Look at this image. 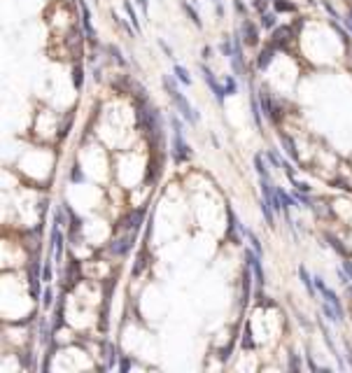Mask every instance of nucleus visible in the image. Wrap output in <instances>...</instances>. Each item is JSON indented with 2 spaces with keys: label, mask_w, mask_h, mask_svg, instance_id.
Wrapping results in <instances>:
<instances>
[{
  "label": "nucleus",
  "mask_w": 352,
  "mask_h": 373,
  "mask_svg": "<svg viewBox=\"0 0 352 373\" xmlns=\"http://www.w3.org/2000/svg\"><path fill=\"white\" fill-rule=\"evenodd\" d=\"M254 166H256V173L261 175V180H268V168H266V163H264V157L261 154L254 157Z\"/></svg>",
  "instance_id": "obj_22"
},
{
  "label": "nucleus",
  "mask_w": 352,
  "mask_h": 373,
  "mask_svg": "<svg viewBox=\"0 0 352 373\" xmlns=\"http://www.w3.org/2000/svg\"><path fill=\"white\" fill-rule=\"evenodd\" d=\"M261 210H264V217H266V222L273 226L275 222H273V208H271V203L264 201V203H261Z\"/></svg>",
  "instance_id": "obj_29"
},
{
  "label": "nucleus",
  "mask_w": 352,
  "mask_h": 373,
  "mask_svg": "<svg viewBox=\"0 0 352 373\" xmlns=\"http://www.w3.org/2000/svg\"><path fill=\"white\" fill-rule=\"evenodd\" d=\"M299 275H301V280H303V285H306V289L310 292V296H315V289H317V285H315V277L310 280V275H308V271L301 266L299 268Z\"/></svg>",
  "instance_id": "obj_18"
},
{
  "label": "nucleus",
  "mask_w": 352,
  "mask_h": 373,
  "mask_svg": "<svg viewBox=\"0 0 352 373\" xmlns=\"http://www.w3.org/2000/svg\"><path fill=\"white\" fill-rule=\"evenodd\" d=\"M234 5H235V10L240 12V14H245V7H243V2H240V0H234Z\"/></svg>",
  "instance_id": "obj_45"
},
{
  "label": "nucleus",
  "mask_w": 352,
  "mask_h": 373,
  "mask_svg": "<svg viewBox=\"0 0 352 373\" xmlns=\"http://www.w3.org/2000/svg\"><path fill=\"white\" fill-rule=\"evenodd\" d=\"M138 5L142 7V14H147V7H150V0H138Z\"/></svg>",
  "instance_id": "obj_44"
},
{
  "label": "nucleus",
  "mask_w": 352,
  "mask_h": 373,
  "mask_svg": "<svg viewBox=\"0 0 352 373\" xmlns=\"http://www.w3.org/2000/svg\"><path fill=\"white\" fill-rule=\"evenodd\" d=\"M275 47L273 44H266L264 49H261V54H259V59H256V68H261V70H266L268 63L273 61V56H275Z\"/></svg>",
  "instance_id": "obj_12"
},
{
  "label": "nucleus",
  "mask_w": 352,
  "mask_h": 373,
  "mask_svg": "<svg viewBox=\"0 0 352 373\" xmlns=\"http://www.w3.org/2000/svg\"><path fill=\"white\" fill-rule=\"evenodd\" d=\"M73 180H75V182H79V180H82V173H79V166H75V168H73Z\"/></svg>",
  "instance_id": "obj_43"
},
{
  "label": "nucleus",
  "mask_w": 352,
  "mask_h": 373,
  "mask_svg": "<svg viewBox=\"0 0 352 373\" xmlns=\"http://www.w3.org/2000/svg\"><path fill=\"white\" fill-rule=\"evenodd\" d=\"M343 271L350 275V280H352V261H343Z\"/></svg>",
  "instance_id": "obj_41"
},
{
  "label": "nucleus",
  "mask_w": 352,
  "mask_h": 373,
  "mask_svg": "<svg viewBox=\"0 0 352 373\" xmlns=\"http://www.w3.org/2000/svg\"><path fill=\"white\" fill-rule=\"evenodd\" d=\"M77 2H79V12H82V28H84V33H86V40L96 42V31H94V26H91V10H89L86 0H77Z\"/></svg>",
  "instance_id": "obj_7"
},
{
  "label": "nucleus",
  "mask_w": 352,
  "mask_h": 373,
  "mask_svg": "<svg viewBox=\"0 0 352 373\" xmlns=\"http://www.w3.org/2000/svg\"><path fill=\"white\" fill-rule=\"evenodd\" d=\"M124 10H126V14H128V21H131V26H133V33H138V31H140V19H138V17H136V10H133V5L124 0Z\"/></svg>",
  "instance_id": "obj_17"
},
{
  "label": "nucleus",
  "mask_w": 352,
  "mask_h": 373,
  "mask_svg": "<svg viewBox=\"0 0 352 373\" xmlns=\"http://www.w3.org/2000/svg\"><path fill=\"white\" fill-rule=\"evenodd\" d=\"M243 336H245V338H243V348H247V350H250V348H254V341H252V334H250V327H247V329H245V334H243Z\"/></svg>",
  "instance_id": "obj_33"
},
{
  "label": "nucleus",
  "mask_w": 352,
  "mask_h": 373,
  "mask_svg": "<svg viewBox=\"0 0 352 373\" xmlns=\"http://www.w3.org/2000/svg\"><path fill=\"white\" fill-rule=\"evenodd\" d=\"M247 261H250V266H252V271H254V277H256V285H259V289L264 287V268H261V255H256V252H247Z\"/></svg>",
  "instance_id": "obj_9"
},
{
  "label": "nucleus",
  "mask_w": 352,
  "mask_h": 373,
  "mask_svg": "<svg viewBox=\"0 0 352 373\" xmlns=\"http://www.w3.org/2000/svg\"><path fill=\"white\" fill-rule=\"evenodd\" d=\"M147 266V256L142 255V252H140L138 256H136V266H133V275H140V273H142V268Z\"/></svg>",
  "instance_id": "obj_26"
},
{
  "label": "nucleus",
  "mask_w": 352,
  "mask_h": 373,
  "mask_svg": "<svg viewBox=\"0 0 352 373\" xmlns=\"http://www.w3.org/2000/svg\"><path fill=\"white\" fill-rule=\"evenodd\" d=\"M240 40H243V44H247V47H254V44H259V28L254 26V21H250V19H243V23H240Z\"/></svg>",
  "instance_id": "obj_4"
},
{
  "label": "nucleus",
  "mask_w": 352,
  "mask_h": 373,
  "mask_svg": "<svg viewBox=\"0 0 352 373\" xmlns=\"http://www.w3.org/2000/svg\"><path fill=\"white\" fill-rule=\"evenodd\" d=\"M213 2H219V0H213Z\"/></svg>",
  "instance_id": "obj_50"
},
{
  "label": "nucleus",
  "mask_w": 352,
  "mask_h": 373,
  "mask_svg": "<svg viewBox=\"0 0 352 373\" xmlns=\"http://www.w3.org/2000/svg\"><path fill=\"white\" fill-rule=\"evenodd\" d=\"M275 23H277V14H275V12H273V14H271V12H266V14H261V26H264V28H268V31H273V28H277Z\"/></svg>",
  "instance_id": "obj_21"
},
{
  "label": "nucleus",
  "mask_w": 352,
  "mask_h": 373,
  "mask_svg": "<svg viewBox=\"0 0 352 373\" xmlns=\"http://www.w3.org/2000/svg\"><path fill=\"white\" fill-rule=\"evenodd\" d=\"M273 7H275V12H296V5L289 0H277V2H273Z\"/></svg>",
  "instance_id": "obj_24"
},
{
  "label": "nucleus",
  "mask_w": 352,
  "mask_h": 373,
  "mask_svg": "<svg viewBox=\"0 0 352 373\" xmlns=\"http://www.w3.org/2000/svg\"><path fill=\"white\" fill-rule=\"evenodd\" d=\"M142 219H145V208H138V210H133V213H128L126 217H124L121 226H124V229H128L131 234H138Z\"/></svg>",
  "instance_id": "obj_8"
},
{
  "label": "nucleus",
  "mask_w": 352,
  "mask_h": 373,
  "mask_svg": "<svg viewBox=\"0 0 352 373\" xmlns=\"http://www.w3.org/2000/svg\"><path fill=\"white\" fill-rule=\"evenodd\" d=\"M119 369H121V373H126L128 369H131V362H128V359H121V364H119Z\"/></svg>",
  "instance_id": "obj_42"
},
{
  "label": "nucleus",
  "mask_w": 352,
  "mask_h": 373,
  "mask_svg": "<svg viewBox=\"0 0 352 373\" xmlns=\"http://www.w3.org/2000/svg\"><path fill=\"white\" fill-rule=\"evenodd\" d=\"M163 84H166V89H168L171 98L175 100V105H177V110H180L182 117L187 119L189 124H196V121H198V117H196L194 107L189 105V100H187V98H184L180 91H177V86H175V82H173V77H168V75H166V77H163Z\"/></svg>",
  "instance_id": "obj_1"
},
{
  "label": "nucleus",
  "mask_w": 352,
  "mask_h": 373,
  "mask_svg": "<svg viewBox=\"0 0 352 373\" xmlns=\"http://www.w3.org/2000/svg\"><path fill=\"white\" fill-rule=\"evenodd\" d=\"M348 294H350V296H352V285H348Z\"/></svg>",
  "instance_id": "obj_48"
},
{
  "label": "nucleus",
  "mask_w": 352,
  "mask_h": 373,
  "mask_svg": "<svg viewBox=\"0 0 352 373\" xmlns=\"http://www.w3.org/2000/svg\"><path fill=\"white\" fill-rule=\"evenodd\" d=\"M107 52L112 54V56H115V61H117L119 65H124V68H126V59H124V56H121V52H119L117 47H115V44H107Z\"/></svg>",
  "instance_id": "obj_28"
},
{
  "label": "nucleus",
  "mask_w": 352,
  "mask_h": 373,
  "mask_svg": "<svg viewBox=\"0 0 352 373\" xmlns=\"http://www.w3.org/2000/svg\"><path fill=\"white\" fill-rule=\"evenodd\" d=\"M173 159L175 163H184L192 159V149L182 138V131H175V138H173Z\"/></svg>",
  "instance_id": "obj_2"
},
{
  "label": "nucleus",
  "mask_w": 352,
  "mask_h": 373,
  "mask_svg": "<svg viewBox=\"0 0 352 373\" xmlns=\"http://www.w3.org/2000/svg\"><path fill=\"white\" fill-rule=\"evenodd\" d=\"M82 82H84V70H82V65L77 63L73 68V84H75V89H82Z\"/></svg>",
  "instance_id": "obj_23"
},
{
  "label": "nucleus",
  "mask_w": 352,
  "mask_h": 373,
  "mask_svg": "<svg viewBox=\"0 0 352 373\" xmlns=\"http://www.w3.org/2000/svg\"><path fill=\"white\" fill-rule=\"evenodd\" d=\"M266 159L271 161V163H273L275 168H282V161H280V157H277V154H275V152H273V149H268V152H266Z\"/></svg>",
  "instance_id": "obj_30"
},
{
  "label": "nucleus",
  "mask_w": 352,
  "mask_h": 373,
  "mask_svg": "<svg viewBox=\"0 0 352 373\" xmlns=\"http://www.w3.org/2000/svg\"><path fill=\"white\" fill-rule=\"evenodd\" d=\"M133 240H136V234H131L128 238H117V240H112V243H110V252H112V255H117V256L126 255L128 250H131V245H133Z\"/></svg>",
  "instance_id": "obj_10"
},
{
  "label": "nucleus",
  "mask_w": 352,
  "mask_h": 373,
  "mask_svg": "<svg viewBox=\"0 0 352 373\" xmlns=\"http://www.w3.org/2000/svg\"><path fill=\"white\" fill-rule=\"evenodd\" d=\"M327 240H329V243H331V247H333V250H336L338 255H343V256L348 255V250H345V247L341 245V240H338L336 236H329V234H327Z\"/></svg>",
  "instance_id": "obj_27"
},
{
  "label": "nucleus",
  "mask_w": 352,
  "mask_h": 373,
  "mask_svg": "<svg viewBox=\"0 0 352 373\" xmlns=\"http://www.w3.org/2000/svg\"><path fill=\"white\" fill-rule=\"evenodd\" d=\"M224 89H226V94H235V89H238V84H235V79H234V77H226V84H224Z\"/></svg>",
  "instance_id": "obj_34"
},
{
  "label": "nucleus",
  "mask_w": 352,
  "mask_h": 373,
  "mask_svg": "<svg viewBox=\"0 0 352 373\" xmlns=\"http://www.w3.org/2000/svg\"><path fill=\"white\" fill-rule=\"evenodd\" d=\"M28 285H31L33 298L40 296V259L38 256H33L31 266H28Z\"/></svg>",
  "instance_id": "obj_5"
},
{
  "label": "nucleus",
  "mask_w": 352,
  "mask_h": 373,
  "mask_svg": "<svg viewBox=\"0 0 352 373\" xmlns=\"http://www.w3.org/2000/svg\"><path fill=\"white\" fill-rule=\"evenodd\" d=\"M259 96H261V110H264V115H266L268 119H273V112H275V110H273V103H271L268 91H261Z\"/></svg>",
  "instance_id": "obj_19"
},
{
  "label": "nucleus",
  "mask_w": 352,
  "mask_h": 373,
  "mask_svg": "<svg viewBox=\"0 0 352 373\" xmlns=\"http://www.w3.org/2000/svg\"><path fill=\"white\" fill-rule=\"evenodd\" d=\"M271 2H277V0H271Z\"/></svg>",
  "instance_id": "obj_51"
},
{
  "label": "nucleus",
  "mask_w": 352,
  "mask_h": 373,
  "mask_svg": "<svg viewBox=\"0 0 352 373\" xmlns=\"http://www.w3.org/2000/svg\"><path fill=\"white\" fill-rule=\"evenodd\" d=\"M250 107H252V117H254L256 128L261 131L264 128V121H261V103H259V98L254 94V86H252V94H250Z\"/></svg>",
  "instance_id": "obj_11"
},
{
  "label": "nucleus",
  "mask_w": 352,
  "mask_h": 373,
  "mask_svg": "<svg viewBox=\"0 0 352 373\" xmlns=\"http://www.w3.org/2000/svg\"><path fill=\"white\" fill-rule=\"evenodd\" d=\"M215 5H217V14L222 17V14H224V7H222V2H215Z\"/></svg>",
  "instance_id": "obj_47"
},
{
  "label": "nucleus",
  "mask_w": 352,
  "mask_h": 373,
  "mask_svg": "<svg viewBox=\"0 0 352 373\" xmlns=\"http://www.w3.org/2000/svg\"><path fill=\"white\" fill-rule=\"evenodd\" d=\"M52 303H54V294H52V289L47 287V289L42 292V306H44V308H49Z\"/></svg>",
  "instance_id": "obj_31"
},
{
  "label": "nucleus",
  "mask_w": 352,
  "mask_h": 373,
  "mask_svg": "<svg viewBox=\"0 0 352 373\" xmlns=\"http://www.w3.org/2000/svg\"><path fill=\"white\" fill-rule=\"evenodd\" d=\"M159 47H161V49H163V52H166V56H171V59H173V52H171V47H168V44L163 42V40H159Z\"/></svg>",
  "instance_id": "obj_40"
},
{
  "label": "nucleus",
  "mask_w": 352,
  "mask_h": 373,
  "mask_svg": "<svg viewBox=\"0 0 352 373\" xmlns=\"http://www.w3.org/2000/svg\"><path fill=\"white\" fill-rule=\"evenodd\" d=\"M180 5H182V10H184V14L192 19L194 26H198V28H201V26H203V23H201V17H198V12L194 10L192 5H189V0H180Z\"/></svg>",
  "instance_id": "obj_15"
},
{
  "label": "nucleus",
  "mask_w": 352,
  "mask_h": 373,
  "mask_svg": "<svg viewBox=\"0 0 352 373\" xmlns=\"http://www.w3.org/2000/svg\"><path fill=\"white\" fill-rule=\"evenodd\" d=\"M322 7H324V10H327V12H329V14H331V17H333V19H338V12H336V10H333V7H331V5H329V2H322Z\"/></svg>",
  "instance_id": "obj_39"
},
{
  "label": "nucleus",
  "mask_w": 352,
  "mask_h": 373,
  "mask_svg": "<svg viewBox=\"0 0 352 373\" xmlns=\"http://www.w3.org/2000/svg\"><path fill=\"white\" fill-rule=\"evenodd\" d=\"M52 240H54V255H56V259H61V255H63V236L59 231V226L52 229Z\"/></svg>",
  "instance_id": "obj_14"
},
{
  "label": "nucleus",
  "mask_w": 352,
  "mask_h": 373,
  "mask_svg": "<svg viewBox=\"0 0 352 373\" xmlns=\"http://www.w3.org/2000/svg\"><path fill=\"white\" fill-rule=\"evenodd\" d=\"M42 280L44 282L52 280V266H49V264H44V268H42Z\"/></svg>",
  "instance_id": "obj_37"
},
{
  "label": "nucleus",
  "mask_w": 352,
  "mask_h": 373,
  "mask_svg": "<svg viewBox=\"0 0 352 373\" xmlns=\"http://www.w3.org/2000/svg\"><path fill=\"white\" fill-rule=\"evenodd\" d=\"M201 73H203V77H205V82H208V86L213 89V94H215V98L219 100V103H224V98L229 96L226 94V89L222 84H217V79H215V75L210 73V68L208 65H201Z\"/></svg>",
  "instance_id": "obj_6"
},
{
  "label": "nucleus",
  "mask_w": 352,
  "mask_h": 373,
  "mask_svg": "<svg viewBox=\"0 0 352 373\" xmlns=\"http://www.w3.org/2000/svg\"><path fill=\"white\" fill-rule=\"evenodd\" d=\"M266 2L268 0H252V7L256 12H261V14H266Z\"/></svg>",
  "instance_id": "obj_35"
},
{
  "label": "nucleus",
  "mask_w": 352,
  "mask_h": 373,
  "mask_svg": "<svg viewBox=\"0 0 352 373\" xmlns=\"http://www.w3.org/2000/svg\"><path fill=\"white\" fill-rule=\"evenodd\" d=\"M292 35H294L292 26H277V28L271 31V44H273L275 49H287Z\"/></svg>",
  "instance_id": "obj_3"
},
{
  "label": "nucleus",
  "mask_w": 352,
  "mask_h": 373,
  "mask_svg": "<svg viewBox=\"0 0 352 373\" xmlns=\"http://www.w3.org/2000/svg\"><path fill=\"white\" fill-rule=\"evenodd\" d=\"M289 369H292V371H301V362H299V357H296V354H292V357H289Z\"/></svg>",
  "instance_id": "obj_36"
},
{
  "label": "nucleus",
  "mask_w": 352,
  "mask_h": 373,
  "mask_svg": "<svg viewBox=\"0 0 352 373\" xmlns=\"http://www.w3.org/2000/svg\"><path fill=\"white\" fill-rule=\"evenodd\" d=\"M250 285H252V266L245 271V277H243V306L247 303L250 298Z\"/></svg>",
  "instance_id": "obj_20"
},
{
  "label": "nucleus",
  "mask_w": 352,
  "mask_h": 373,
  "mask_svg": "<svg viewBox=\"0 0 352 373\" xmlns=\"http://www.w3.org/2000/svg\"><path fill=\"white\" fill-rule=\"evenodd\" d=\"M247 234V238H250V243H252V247H254V252L256 255H261V245H259V238H256L252 231H245Z\"/></svg>",
  "instance_id": "obj_32"
},
{
  "label": "nucleus",
  "mask_w": 352,
  "mask_h": 373,
  "mask_svg": "<svg viewBox=\"0 0 352 373\" xmlns=\"http://www.w3.org/2000/svg\"><path fill=\"white\" fill-rule=\"evenodd\" d=\"M280 142H282V147H285V152H287L289 157L294 161H299V152H296V145H294V140L289 138V136H285V133H280Z\"/></svg>",
  "instance_id": "obj_13"
},
{
  "label": "nucleus",
  "mask_w": 352,
  "mask_h": 373,
  "mask_svg": "<svg viewBox=\"0 0 352 373\" xmlns=\"http://www.w3.org/2000/svg\"><path fill=\"white\" fill-rule=\"evenodd\" d=\"M103 354L107 357L105 369H112V366H115V359H117V354H115V345H112L110 341H103Z\"/></svg>",
  "instance_id": "obj_16"
},
{
  "label": "nucleus",
  "mask_w": 352,
  "mask_h": 373,
  "mask_svg": "<svg viewBox=\"0 0 352 373\" xmlns=\"http://www.w3.org/2000/svg\"><path fill=\"white\" fill-rule=\"evenodd\" d=\"M292 184H294V187H296V189H299V192H310V187L308 184H306V182H296V180H292Z\"/></svg>",
  "instance_id": "obj_38"
},
{
  "label": "nucleus",
  "mask_w": 352,
  "mask_h": 373,
  "mask_svg": "<svg viewBox=\"0 0 352 373\" xmlns=\"http://www.w3.org/2000/svg\"><path fill=\"white\" fill-rule=\"evenodd\" d=\"M348 17H350V19H352V10H350V14H348Z\"/></svg>",
  "instance_id": "obj_49"
},
{
  "label": "nucleus",
  "mask_w": 352,
  "mask_h": 373,
  "mask_svg": "<svg viewBox=\"0 0 352 373\" xmlns=\"http://www.w3.org/2000/svg\"><path fill=\"white\" fill-rule=\"evenodd\" d=\"M175 77L180 79L182 84H192V77H189V73H187V68H182V65H175Z\"/></svg>",
  "instance_id": "obj_25"
},
{
  "label": "nucleus",
  "mask_w": 352,
  "mask_h": 373,
  "mask_svg": "<svg viewBox=\"0 0 352 373\" xmlns=\"http://www.w3.org/2000/svg\"><path fill=\"white\" fill-rule=\"evenodd\" d=\"M210 54H213V49H210V47H205V49H203V59H210Z\"/></svg>",
  "instance_id": "obj_46"
}]
</instances>
